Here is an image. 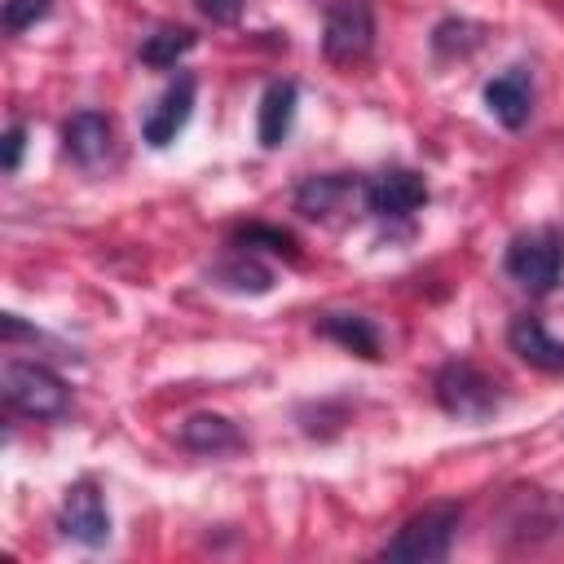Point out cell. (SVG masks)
<instances>
[{"instance_id":"44dd1931","label":"cell","mask_w":564,"mask_h":564,"mask_svg":"<svg viewBox=\"0 0 564 564\" xmlns=\"http://www.w3.org/2000/svg\"><path fill=\"white\" fill-rule=\"evenodd\" d=\"M22 150H26V123H9L4 141H0V167L13 176L22 167Z\"/></svg>"},{"instance_id":"7a4b0ae2","label":"cell","mask_w":564,"mask_h":564,"mask_svg":"<svg viewBox=\"0 0 564 564\" xmlns=\"http://www.w3.org/2000/svg\"><path fill=\"white\" fill-rule=\"evenodd\" d=\"M458 520H463V511L454 502H436V507L414 511L392 533V542L383 546V560H397V564H432V560H445L449 546H454Z\"/></svg>"},{"instance_id":"9c48e42d","label":"cell","mask_w":564,"mask_h":564,"mask_svg":"<svg viewBox=\"0 0 564 564\" xmlns=\"http://www.w3.org/2000/svg\"><path fill=\"white\" fill-rule=\"evenodd\" d=\"M507 344H511V352H516L524 366H533V370H542V375H564V339H555L542 317H533V313L511 317Z\"/></svg>"},{"instance_id":"7402d4cb","label":"cell","mask_w":564,"mask_h":564,"mask_svg":"<svg viewBox=\"0 0 564 564\" xmlns=\"http://www.w3.org/2000/svg\"><path fill=\"white\" fill-rule=\"evenodd\" d=\"M212 22H238V13H242V0H194Z\"/></svg>"},{"instance_id":"277c9868","label":"cell","mask_w":564,"mask_h":564,"mask_svg":"<svg viewBox=\"0 0 564 564\" xmlns=\"http://www.w3.org/2000/svg\"><path fill=\"white\" fill-rule=\"evenodd\" d=\"M375 44V9L370 0H330L326 26H322V53L335 66H352Z\"/></svg>"},{"instance_id":"ffe728a7","label":"cell","mask_w":564,"mask_h":564,"mask_svg":"<svg viewBox=\"0 0 564 564\" xmlns=\"http://www.w3.org/2000/svg\"><path fill=\"white\" fill-rule=\"evenodd\" d=\"M53 13V0H4V26L18 35L35 22H44Z\"/></svg>"},{"instance_id":"6da1fadb","label":"cell","mask_w":564,"mask_h":564,"mask_svg":"<svg viewBox=\"0 0 564 564\" xmlns=\"http://www.w3.org/2000/svg\"><path fill=\"white\" fill-rule=\"evenodd\" d=\"M507 278L520 282L529 295H551L564 278V234L551 225L524 229L507 247Z\"/></svg>"},{"instance_id":"8992f818","label":"cell","mask_w":564,"mask_h":564,"mask_svg":"<svg viewBox=\"0 0 564 564\" xmlns=\"http://www.w3.org/2000/svg\"><path fill=\"white\" fill-rule=\"evenodd\" d=\"M361 203L379 220H405V216H414L427 203V185L410 167H388V172H379V176L366 181Z\"/></svg>"},{"instance_id":"d6986e66","label":"cell","mask_w":564,"mask_h":564,"mask_svg":"<svg viewBox=\"0 0 564 564\" xmlns=\"http://www.w3.org/2000/svg\"><path fill=\"white\" fill-rule=\"evenodd\" d=\"M480 44V26L476 22H463V18H445L436 31H432V48L441 57H454V53H471Z\"/></svg>"},{"instance_id":"ac0fdd59","label":"cell","mask_w":564,"mask_h":564,"mask_svg":"<svg viewBox=\"0 0 564 564\" xmlns=\"http://www.w3.org/2000/svg\"><path fill=\"white\" fill-rule=\"evenodd\" d=\"M234 242L242 247V251H256V247H264V251H273V256H286V260H295L300 251H295V238L286 234V229H278V225H242L238 234H234Z\"/></svg>"},{"instance_id":"ba28073f","label":"cell","mask_w":564,"mask_h":564,"mask_svg":"<svg viewBox=\"0 0 564 564\" xmlns=\"http://www.w3.org/2000/svg\"><path fill=\"white\" fill-rule=\"evenodd\" d=\"M194 93H198V79H194L189 70H181V75L163 88V97L150 106V115H145V123H141V137H145L154 150L172 145L176 132L189 123V115H194Z\"/></svg>"},{"instance_id":"4fadbf2b","label":"cell","mask_w":564,"mask_h":564,"mask_svg":"<svg viewBox=\"0 0 564 564\" xmlns=\"http://www.w3.org/2000/svg\"><path fill=\"white\" fill-rule=\"evenodd\" d=\"M62 141H66V154H70L75 163L93 167V163H101V159L110 154L115 128H110V119H106V115H97V110H79V115H70V119H66Z\"/></svg>"},{"instance_id":"5b68a950","label":"cell","mask_w":564,"mask_h":564,"mask_svg":"<svg viewBox=\"0 0 564 564\" xmlns=\"http://www.w3.org/2000/svg\"><path fill=\"white\" fill-rule=\"evenodd\" d=\"M436 401L454 419H485L498 405V388L471 361H449L436 370Z\"/></svg>"},{"instance_id":"e0dca14e","label":"cell","mask_w":564,"mask_h":564,"mask_svg":"<svg viewBox=\"0 0 564 564\" xmlns=\"http://www.w3.org/2000/svg\"><path fill=\"white\" fill-rule=\"evenodd\" d=\"M194 40L198 35L189 26H159L154 35L141 40V62L154 70H167V66H176V57H185L194 48Z\"/></svg>"},{"instance_id":"8fae6325","label":"cell","mask_w":564,"mask_h":564,"mask_svg":"<svg viewBox=\"0 0 564 564\" xmlns=\"http://www.w3.org/2000/svg\"><path fill=\"white\" fill-rule=\"evenodd\" d=\"M295 106H300V88L295 79H273L260 97V110H256V137L264 150H278L286 137H291V123H295Z\"/></svg>"},{"instance_id":"5bb4252c","label":"cell","mask_w":564,"mask_h":564,"mask_svg":"<svg viewBox=\"0 0 564 564\" xmlns=\"http://www.w3.org/2000/svg\"><path fill=\"white\" fill-rule=\"evenodd\" d=\"M313 326H317V335H326V339L352 348V352L366 357V361L379 357V330H375V322L361 317V313H322Z\"/></svg>"},{"instance_id":"30bf717a","label":"cell","mask_w":564,"mask_h":564,"mask_svg":"<svg viewBox=\"0 0 564 564\" xmlns=\"http://www.w3.org/2000/svg\"><path fill=\"white\" fill-rule=\"evenodd\" d=\"M485 106L489 115L502 123V128H524L529 115H533V79H529V66H507L502 75H494L485 84Z\"/></svg>"},{"instance_id":"3957f363","label":"cell","mask_w":564,"mask_h":564,"mask_svg":"<svg viewBox=\"0 0 564 564\" xmlns=\"http://www.w3.org/2000/svg\"><path fill=\"white\" fill-rule=\"evenodd\" d=\"M0 388H4V401L26 419H62L70 405V388L40 361H18V357L4 361Z\"/></svg>"},{"instance_id":"52a82bcc","label":"cell","mask_w":564,"mask_h":564,"mask_svg":"<svg viewBox=\"0 0 564 564\" xmlns=\"http://www.w3.org/2000/svg\"><path fill=\"white\" fill-rule=\"evenodd\" d=\"M57 529L79 542V546H106L110 538V511H106V498L93 480H75L62 498V511H57Z\"/></svg>"},{"instance_id":"2e32d148","label":"cell","mask_w":564,"mask_h":564,"mask_svg":"<svg viewBox=\"0 0 564 564\" xmlns=\"http://www.w3.org/2000/svg\"><path fill=\"white\" fill-rule=\"evenodd\" d=\"M212 278H216V286H225V291H247V295H264V291L273 286V269L260 264L251 251H234L229 260H220V264L212 269Z\"/></svg>"},{"instance_id":"9a60e30c","label":"cell","mask_w":564,"mask_h":564,"mask_svg":"<svg viewBox=\"0 0 564 564\" xmlns=\"http://www.w3.org/2000/svg\"><path fill=\"white\" fill-rule=\"evenodd\" d=\"M181 445L194 449V454H225V449H238L242 436L220 414H194V419L181 423Z\"/></svg>"},{"instance_id":"7c38bea8","label":"cell","mask_w":564,"mask_h":564,"mask_svg":"<svg viewBox=\"0 0 564 564\" xmlns=\"http://www.w3.org/2000/svg\"><path fill=\"white\" fill-rule=\"evenodd\" d=\"M366 185H357L352 176L344 172H322V176H308L300 189H295V212H304L308 220H326L335 212L348 207V198H357Z\"/></svg>"}]
</instances>
